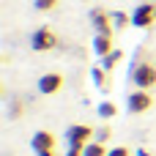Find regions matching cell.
<instances>
[{
    "mask_svg": "<svg viewBox=\"0 0 156 156\" xmlns=\"http://www.w3.org/2000/svg\"><path fill=\"white\" fill-rule=\"evenodd\" d=\"M132 82H134V88H140V90H151L156 85V66L148 63V60L134 63V66H132Z\"/></svg>",
    "mask_w": 156,
    "mask_h": 156,
    "instance_id": "1",
    "label": "cell"
},
{
    "mask_svg": "<svg viewBox=\"0 0 156 156\" xmlns=\"http://www.w3.org/2000/svg\"><path fill=\"white\" fill-rule=\"evenodd\" d=\"M90 140H96V129L88 123H74L66 129V145H71V148H85Z\"/></svg>",
    "mask_w": 156,
    "mask_h": 156,
    "instance_id": "2",
    "label": "cell"
},
{
    "mask_svg": "<svg viewBox=\"0 0 156 156\" xmlns=\"http://www.w3.org/2000/svg\"><path fill=\"white\" fill-rule=\"evenodd\" d=\"M30 47H33L36 52H49V49L58 47V36L52 33V27H38V30H33V36H30Z\"/></svg>",
    "mask_w": 156,
    "mask_h": 156,
    "instance_id": "3",
    "label": "cell"
},
{
    "mask_svg": "<svg viewBox=\"0 0 156 156\" xmlns=\"http://www.w3.org/2000/svg\"><path fill=\"white\" fill-rule=\"evenodd\" d=\"M126 107H129L132 115H143V112H148V110L154 107V96H151L148 90H140V88H137L134 93H129Z\"/></svg>",
    "mask_w": 156,
    "mask_h": 156,
    "instance_id": "4",
    "label": "cell"
},
{
    "mask_svg": "<svg viewBox=\"0 0 156 156\" xmlns=\"http://www.w3.org/2000/svg\"><path fill=\"white\" fill-rule=\"evenodd\" d=\"M156 22V3H140L134 11H132V25L134 27H151Z\"/></svg>",
    "mask_w": 156,
    "mask_h": 156,
    "instance_id": "5",
    "label": "cell"
},
{
    "mask_svg": "<svg viewBox=\"0 0 156 156\" xmlns=\"http://www.w3.org/2000/svg\"><path fill=\"white\" fill-rule=\"evenodd\" d=\"M90 25L96 33H104V36H112V14H107L104 8H93L90 11Z\"/></svg>",
    "mask_w": 156,
    "mask_h": 156,
    "instance_id": "6",
    "label": "cell"
},
{
    "mask_svg": "<svg viewBox=\"0 0 156 156\" xmlns=\"http://www.w3.org/2000/svg\"><path fill=\"white\" fill-rule=\"evenodd\" d=\"M60 88H63V77L58 71H49V74H44L38 80V90L44 96H55V93H60Z\"/></svg>",
    "mask_w": 156,
    "mask_h": 156,
    "instance_id": "7",
    "label": "cell"
},
{
    "mask_svg": "<svg viewBox=\"0 0 156 156\" xmlns=\"http://www.w3.org/2000/svg\"><path fill=\"white\" fill-rule=\"evenodd\" d=\"M30 145H33V151H36V154L55 151V134H52V132H47V129H41V132H36V134H33Z\"/></svg>",
    "mask_w": 156,
    "mask_h": 156,
    "instance_id": "8",
    "label": "cell"
},
{
    "mask_svg": "<svg viewBox=\"0 0 156 156\" xmlns=\"http://www.w3.org/2000/svg\"><path fill=\"white\" fill-rule=\"evenodd\" d=\"M115 47H112V36H104V33H96V38H93V52L99 55V58H104V55H110Z\"/></svg>",
    "mask_w": 156,
    "mask_h": 156,
    "instance_id": "9",
    "label": "cell"
},
{
    "mask_svg": "<svg viewBox=\"0 0 156 156\" xmlns=\"http://www.w3.org/2000/svg\"><path fill=\"white\" fill-rule=\"evenodd\" d=\"M121 60H123V52H121V49H112L110 55H104V58H101V69H104V71H112Z\"/></svg>",
    "mask_w": 156,
    "mask_h": 156,
    "instance_id": "10",
    "label": "cell"
},
{
    "mask_svg": "<svg viewBox=\"0 0 156 156\" xmlns=\"http://www.w3.org/2000/svg\"><path fill=\"white\" fill-rule=\"evenodd\" d=\"M110 151H107V145L104 143H99V140H90L85 148H82V156H107Z\"/></svg>",
    "mask_w": 156,
    "mask_h": 156,
    "instance_id": "11",
    "label": "cell"
},
{
    "mask_svg": "<svg viewBox=\"0 0 156 156\" xmlns=\"http://www.w3.org/2000/svg\"><path fill=\"white\" fill-rule=\"evenodd\" d=\"M118 115V104L115 101H101L99 104V118L101 121H110V118H115Z\"/></svg>",
    "mask_w": 156,
    "mask_h": 156,
    "instance_id": "12",
    "label": "cell"
},
{
    "mask_svg": "<svg viewBox=\"0 0 156 156\" xmlns=\"http://www.w3.org/2000/svg\"><path fill=\"white\" fill-rule=\"evenodd\" d=\"M112 25H115L118 30H123V27L132 25V16H129L126 11H112Z\"/></svg>",
    "mask_w": 156,
    "mask_h": 156,
    "instance_id": "13",
    "label": "cell"
},
{
    "mask_svg": "<svg viewBox=\"0 0 156 156\" xmlns=\"http://www.w3.org/2000/svg\"><path fill=\"white\" fill-rule=\"evenodd\" d=\"M90 77H93V85H96V88H101V90L107 88V71H104L101 66H96V69L90 71Z\"/></svg>",
    "mask_w": 156,
    "mask_h": 156,
    "instance_id": "14",
    "label": "cell"
},
{
    "mask_svg": "<svg viewBox=\"0 0 156 156\" xmlns=\"http://www.w3.org/2000/svg\"><path fill=\"white\" fill-rule=\"evenodd\" d=\"M110 137H112V129H110V126L96 129V140H99V143H104V145H107V140H110Z\"/></svg>",
    "mask_w": 156,
    "mask_h": 156,
    "instance_id": "15",
    "label": "cell"
},
{
    "mask_svg": "<svg viewBox=\"0 0 156 156\" xmlns=\"http://www.w3.org/2000/svg\"><path fill=\"white\" fill-rule=\"evenodd\" d=\"M58 5V0H36V8L38 11H52Z\"/></svg>",
    "mask_w": 156,
    "mask_h": 156,
    "instance_id": "16",
    "label": "cell"
},
{
    "mask_svg": "<svg viewBox=\"0 0 156 156\" xmlns=\"http://www.w3.org/2000/svg\"><path fill=\"white\" fill-rule=\"evenodd\" d=\"M107 156H132V151H129L126 145H115V148H110Z\"/></svg>",
    "mask_w": 156,
    "mask_h": 156,
    "instance_id": "17",
    "label": "cell"
},
{
    "mask_svg": "<svg viewBox=\"0 0 156 156\" xmlns=\"http://www.w3.org/2000/svg\"><path fill=\"white\" fill-rule=\"evenodd\" d=\"M63 156H82V148H71V145H69V151Z\"/></svg>",
    "mask_w": 156,
    "mask_h": 156,
    "instance_id": "18",
    "label": "cell"
},
{
    "mask_svg": "<svg viewBox=\"0 0 156 156\" xmlns=\"http://www.w3.org/2000/svg\"><path fill=\"white\" fill-rule=\"evenodd\" d=\"M134 154H137V156H151V151H145V148H137Z\"/></svg>",
    "mask_w": 156,
    "mask_h": 156,
    "instance_id": "19",
    "label": "cell"
},
{
    "mask_svg": "<svg viewBox=\"0 0 156 156\" xmlns=\"http://www.w3.org/2000/svg\"><path fill=\"white\" fill-rule=\"evenodd\" d=\"M36 156H55V151H44V154H36Z\"/></svg>",
    "mask_w": 156,
    "mask_h": 156,
    "instance_id": "20",
    "label": "cell"
}]
</instances>
